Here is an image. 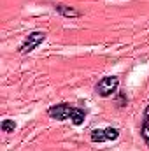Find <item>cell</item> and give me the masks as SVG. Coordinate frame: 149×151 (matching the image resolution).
Returning <instances> with one entry per match:
<instances>
[{"label": "cell", "mask_w": 149, "mask_h": 151, "mask_svg": "<svg viewBox=\"0 0 149 151\" xmlns=\"http://www.w3.org/2000/svg\"><path fill=\"white\" fill-rule=\"evenodd\" d=\"M117 86H119V77H117V76H105V77H102V79L97 83L95 91H97L100 97L107 99V97H111V95H114V93L117 91Z\"/></svg>", "instance_id": "6da1fadb"}, {"label": "cell", "mask_w": 149, "mask_h": 151, "mask_svg": "<svg viewBox=\"0 0 149 151\" xmlns=\"http://www.w3.org/2000/svg\"><path fill=\"white\" fill-rule=\"evenodd\" d=\"M84 118H86V111H84L82 107H75L74 114H72V118H70V121L74 123L75 127H81V125L84 123Z\"/></svg>", "instance_id": "52a82bcc"}, {"label": "cell", "mask_w": 149, "mask_h": 151, "mask_svg": "<svg viewBox=\"0 0 149 151\" xmlns=\"http://www.w3.org/2000/svg\"><path fill=\"white\" fill-rule=\"evenodd\" d=\"M54 9H56V12L62 14L63 18H70V19H72V18H79V16H81V12H79L77 9L67 5V4H56Z\"/></svg>", "instance_id": "277c9868"}, {"label": "cell", "mask_w": 149, "mask_h": 151, "mask_svg": "<svg viewBox=\"0 0 149 151\" xmlns=\"http://www.w3.org/2000/svg\"><path fill=\"white\" fill-rule=\"evenodd\" d=\"M140 135L144 139V142L149 146V106L144 109L142 114V127H140Z\"/></svg>", "instance_id": "5b68a950"}, {"label": "cell", "mask_w": 149, "mask_h": 151, "mask_svg": "<svg viewBox=\"0 0 149 151\" xmlns=\"http://www.w3.org/2000/svg\"><path fill=\"white\" fill-rule=\"evenodd\" d=\"M126 102H128L126 95H125L123 91H119V95H117V99H116V104H117V107H123V106H126Z\"/></svg>", "instance_id": "9c48e42d"}, {"label": "cell", "mask_w": 149, "mask_h": 151, "mask_svg": "<svg viewBox=\"0 0 149 151\" xmlns=\"http://www.w3.org/2000/svg\"><path fill=\"white\" fill-rule=\"evenodd\" d=\"M90 141H91V142H98V144H102V142H107V141H109V137H107V132H105V128H104V130H100V128H97V130H91V134H90Z\"/></svg>", "instance_id": "8992f818"}, {"label": "cell", "mask_w": 149, "mask_h": 151, "mask_svg": "<svg viewBox=\"0 0 149 151\" xmlns=\"http://www.w3.org/2000/svg\"><path fill=\"white\" fill-rule=\"evenodd\" d=\"M44 40H46V32H40V30L32 32V34H28V37L23 40V44L19 46L18 51H19L21 55H28V53H32L35 47H39Z\"/></svg>", "instance_id": "7a4b0ae2"}, {"label": "cell", "mask_w": 149, "mask_h": 151, "mask_svg": "<svg viewBox=\"0 0 149 151\" xmlns=\"http://www.w3.org/2000/svg\"><path fill=\"white\" fill-rule=\"evenodd\" d=\"M0 128H2V132H14V128H16V123L12 121V119H4L2 123H0Z\"/></svg>", "instance_id": "ba28073f"}, {"label": "cell", "mask_w": 149, "mask_h": 151, "mask_svg": "<svg viewBox=\"0 0 149 151\" xmlns=\"http://www.w3.org/2000/svg\"><path fill=\"white\" fill-rule=\"evenodd\" d=\"M74 106L70 104H56V106H51L47 109V116L53 118V119H58V121H65V119H70L72 114H74Z\"/></svg>", "instance_id": "3957f363"}]
</instances>
